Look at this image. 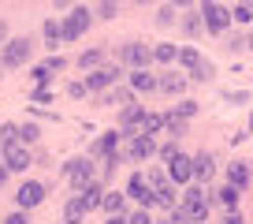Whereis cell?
<instances>
[{
	"label": "cell",
	"instance_id": "1",
	"mask_svg": "<svg viewBox=\"0 0 253 224\" xmlns=\"http://www.w3.org/2000/svg\"><path fill=\"white\" fill-rule=\"evenodd\" d=\"M182 213L190 217V224H205L209 221V198L201 194V187L186 191V198H182Z\"/></svg>",
	"mask_w": 253,
	"mask_h": 224
},
{
	"label": "cell",
	"instance_id": "2",
	"mask_svg": "<svg viewBox=\"0 0 253 224\" xmlns=\"http://www.w3.org/2000/svg\"><path fill=\"white\" fill-rule=\"evenodd\" d=\"M201 19H205V26L212 34H220V30H227L231 26V8H223V4H212V0H205V4H201Z\"/></svg>",
	"mask_w": 253,
	"mask_h": 224
},
{
	"label": "cell",
	"instance_id": "3",
	"mask_svg": "<svg viewBox=\"0 0 253 224\" xmlns=\"http://www.w3.org/2000/svg\"><path fill=\"white\" fill-rule=\"evenodd\" d=\"M126 194L138 202L142 209H149V206H157V194H153V187H149V179L142 176V172H134V176L126 179Z\"/></svg>",
	"mask_w": 253,
	"mask_h": 224
},
{
	"label": "cell",
	"instance_id": "4",
	"mask_svg": "<svg viewBox=\"0 0 253 224\" xmlns=\"http://www.w3.org/2000/svg\"><path fill=\"white\" fill-rule=\"evenodd\" d=\"M30 38H11L8 45H4V67H23L26 60H30Z\"/></svg>",
	"mask_w": 253,
	"mask_h": 224
},
{
	"label": "cell",
	"instance_id": "5",
	"mask_svg": "<svg viewBox=\"0 0 253 224\" xmlns=\"http://www.w3.org/2000/svg\"><path fill=\"white\" fill-rule=\"evenodd\" d=\"M89 8H75L71 15L63 19V41H79L82 34H86V26H89Z\"/></svg>",
	"mask_w": 253,
	"mask_h": 224
},
{
	"label": "cell",
	"instance_id": "6",
	"mask_svg": "<svg viewBox=\"0 0 253 224\" xmlns=\"http://www.w3.org/2000/svg\"><path fill=\"white\" fill-rule=\"evenodd\" d=\"M15 202H19V209H34V206H41L45 202V183H38V179H30V183H23L19 187V194H15Z\"/></svg>",
	"mask_w": 253,
	"mask_h": 224
},
{
	"label": "cell",
	"instance_id": "7",
	"mask_svg": "<svg viewBox=\"0 0 253 224\" xmlns=\"http://www.w3.org/2000/svg\"><path fill=\"white\" fill-rule=\"evenodd\" d=\"M123 60L134 67V71H145V64L153 60V49L142 45V41H130V45H123Z\"/></svg>",
	"mask_w": 253,
	"mask_h": 224
},
{
	"label": "cell",
	"instance_id": "8",
	"mask_svg": "<svg viewBox=\"0 0 253 224\" xmlns=\"http://www.w3.org/2000/svg\"><path fill=\"white\" fill-rule=\"evenodd\" d=\"M4 165H8V172H23V168H30V150H26L23 142L4 146Z\"/></svg>",
	"mask_w": 253,
	"mask_h": 224
},
{
	"label": "cell",
	"instance_id": "9",
	"mask_svg": "<svg viewBox=\"0 0 253 224\" xmlns=\"http://www.w3.org/2000/svg\"><path fill=\"white\" fill-rule=\"evenodd\" d=\"M67 176H71V183L79 187V191H86V187H93V165H89V161H71V165H67Z\"/></svg>",
	"mask_w": 253,
	"mask_h": 224
},
{
	"label": "cell",
	"instance_id": "10",
	"mask_svg": "<svg viewBox=\"0 0 253 224\" xmlns=\"http://www.w3.org/2000/svg\"><path fill=\"white\" fill-rule=\"evenodd\" d=\"M157 153V142H153V135H130V146H126V157L130 161H145Z\"/></svg>",
	"mask_w": 253,
	"mask_h": 224
},
{
	"label": "cell",
	"instance_id": "11",
	"mask_svg": "<svg viewBox=\"0 0 253 224\" xmlns=\"http://www.w3.org/2000/svg\"><path fill=\"white\" fill-rule=\"evenodd\" d=\"M145 116H149V112H145L142 105H126L123 116H119V123H123V131H134V135H142V131H145Z\"/></svg>",
	"mask_w": 253,
	"mask_h": 224
},
{
	"label": "cell",
	"instance_id": "12",
	"mask_svg": "<svg viewBox=\"0 0 253 224\" xmlns=\"http://www.w3.org/2000/svg\"><path fill=\"white\" fill-rule=\"evenodd\" d=\"M116 79H119L116 64H112V67H97V71L86 79V90H108V86H116Z\"/></svg>",
	"mask_w": 253,
	"mask_h": 224
},
{
	"label": "cell",
	"instance_id": "13",
	"mask_svg": "<svg viewBox=\"0 0 253 224\" xmlns=\"http://www.w3.org/2000/svg\"><path fill=\"white\" fill-rule=\"evenodd\" d=\"M168 172H171V183H186V179H194V157L179 153V157L168 165Z\"/></svg>",
	"mask_w": 253,
	"mask_h": 224
},
{
	"label": "cell",
	"instance_id": "14",
	"mask_svg": "<svg viewBox=\"0 0 253 224\" xmlns=\"http://www.w3.org/2000/svg\"><path fill=\"white\" fill-rule=\"evenodd\" d=\"M216 176V165H212V153H198L194 157V179H201V183H209V179Z\"/></svg>",
	"mask_w": 253,
	"mask_h": 224
},
{
	"label": "cell",
	"instance_id": "15",
	"mask_svg": "<svg viewBox=\"0 0 253 224\" xmlns=\"http://www.w3.org/2000/svg\"><path fill=\"white\" fill-rule=\"evenodd\" d=\"M227 183H231V187H238V191L250 183V165H246V161H235V165L227 168Z\"/></svg>",
	"mask_w": 253,
	"mask_h": 224
},
{
	"label": "cell",
	"instance_id": "16",
	"mask_svg": "<svg viewBox=\"0 0 253 224\" xmlns=\"http://www.w3.org/2000/svg\"><path fill=\"white\" fill-rule=\"evenodd\" d=\"M238 198H242V191H238V187H231V183H223L220 191H216V202H220V206L227 209V213H235Z\"/></svg>",
	"mask_w": 253,
	"mask_h": 224
},
{
	"label": "cell",
	"instance_id": "17",
	"mask_svg": "<svg viewBox=\"0 0 253 224\" xmlns=\"http://www.w3.org/2000/svg\"><path fill=\"white\" fill-rule=\"evenodd\" d=\"M130 86H134L138 94H149V90H160V79L149 75V71H134L130 75Z\"/></svg>",
	"mask_w": 253,
	"mask_h": 224
},
{
	"label": "cell",
	"instance_id": "18",
	"mask_svg": "<svg viewBox=\"0 0 253 224\" xmlns=\"http://www.w3.org/2000/svg\"><path fill=\"white\" fill-rule=\"evenodd\" d=\"M116 150H119V135H116V131H108V135H104V138H101V142H97V146H93V153H101V157H104V161H112V157H119V153H116Z\"/></svg>",
	"mask_w": 253,
	"mask_h": 224
},
{
	"label": "cell",
	"instance_id": "19",
	"mask_svg": "<svg viewBox=\"0 0 253 224\" xmlns=\"http://www.w3.org/2000/svg\"><path fill=\"white\" fill-rule=\"evenodd\" d=\"M86 213H89L86 202H82V198H71V202H67V209H63V221H67V224H79Z\"/></svg>",
	"mask_w": 253,
	"mask_h": 224
},
{
	"label": "cell",
	"instance_id": "20",
	"mask_svg": "<svg viewBox=\"0 0 253 224\" xmlns=\"http://www.w3.org/2000/svg\"><path fill=\"white\" fill-rule=\"evenodd\" d=\"M79 198L86 202V209H97V206H104V187H101V183H93V187H86Z\"/></svg>",
	"mask_w": 253,
	"mask_h": 224
},
{
	"label": "cell",
	"instance_id": "21",
	"mask_svg": "<svg viewBox=\"0 0 253 224\" xmlns=\"http://www.w3.org/2000/svg\"><path fill=\"white\" fill-rule=\"evenodd\" d=\"M60 67H63V60H60V56H52V60H45V64L34 67V79H38V82H48V75L60 71Z\"/></svg>",
	"mask_w": 253,
	"mask_h": 224
},
{
	"label": "cell",
	"instance_id": "22",
	"mask_svg": "<svg viewBox=\"0 0 253 224\" xmlns=\"http://www.w3.org/2000/svg\"><path fill=\"white\" fill-rule=\"evenodd\" d=\"M179 53H182V49H175V45H157V49H153V60H157V64H175Z\"/></svg>",
	"mask_w": 253,
	"mask_h": 224
},
{
	"label": "cell",
	"instance_id": "23",
	"mask_svg": "<svg viewBox=\"0 0 253 224\" xmlns=\"http://www.w3.org/2000/svg\"><path fill=\"white\" fill-rule=\"evenodd\" d=\"M160 90H164V94H182V90H186V79H182V75H164V79H160Z\"/></svg>",
	"mask_w": 253,
	"mask_h": 224
},
{
	"label": "cell",
	"instance_id": "24",
	"mask_svg": "<svg viewBox=\"0 0 253 224\" xmlns=\"http://www.w3.org/2000/svg\"><path fill=\"white\" fill-rule=\"evenodd\" d=\"M104 209H108L112 217H119L123 213V194L119 191H104Z\"/></svg>",
	"mask_w": 253,
	"mask_h": 224
},
{
	"label": "cell",
	"instance_id": "25",
	"mask_svg": "<svg viewBox=\"0 0 253 224\" xmlns=\"http://www.w3.org/2000/svg\"><path fill=\"white\" fill-rule=\"evenodd\" d=\"M201 60H205V56H201L198 49H182V53H179V64H182V67H190V71H198Z\"/></svg>",
	"mask_w": 253,
	"mask_h": 224
},
{
	"label": "cell",
	"instance_id": "26",
	"mask_svg": "<svg viewBox=\"0 0 253 224\" xmlns=\"http://www.w3.org/2000/svg\"><path fill=\"white\" fill-rule=\"evenodd\" d=\"M164 127L171 131L175 138H179V135H186V120H182V116H175V112H168V116H164Z\"/></svg>",
	"mask_w": 253,
	"mask_h": 224
},
{
	"label": "cell",
	"instance_id": "27",
	"mask_svg": "<svg viewBox=\"0 0 253 224\" xmlns=\"http://www.w3.org/2000/svg\"><path fill=\"white\" fill-rule=\"evenodd\" d=\"M41 30H45V38H48V45H56V41L63 38V26L56 23V19H45V26H41Z\"/></svg>",
	"mask_w": 253,
	"mask_h": 224
},
{
	"label": "cell",
	"instance_id": "28",
	"mask_svg": "<svg viewBox=\"0 0 253 224\" xmlns=\"http://www.w3.org/2000/svg\"><path fill=\"white\" fill-rule=\"evenodd\" d=\"M112 101H116V105H126V101H130V90H119V86H112L108 94H104V105H112Z\"/></svg>",
	"mask_w": 253,
	"mask_h": 224
},
{
	"label": "cell",
	"instance_id": "29",
	"mask_svg": "<svg viewBox=\"0 0 253 224\" xmlns=\"http://www.w3.org/2000/svg\"><path fill=\"white\" fill-rule=\"evenodd\" d=\"M19 135H23V131L15 127V123H4V127H0V138H4V146H11V142H19Z\"/></svg>",
	"mask_w": 253,
	"mask_h": 224
},
{
	"label": "cell",
	"instance_id": "30",
	"mask_svg": "<svg viewBox=\"0 0 253 224\" xmlns=\"http://www.w3.org/2000/svg\"><path fill=\"white\" fill-rule=\"evenodd\" d=\"M231 15H235V23H250V19H253V8H250V4H235V8H231Z\"/></svg>",
	"mask_w": 253,
	"mask_h": 224
},
{
	"label": "cell",
	"instance_id": "31",
	"mask_svg": "<svg viewBox=\"0 0 253 224\" xmlns=\"http://www.w3.org/2000/svg\"><path fill=\"white\" fill-rule=\"evenodd\" d=\"M160 127H164V116H153V112H149V116H145V131H142V135H157Z\"/></svg>",
	"mask_w": 253,
	"mask_h": 224
},
{
	"label": "cell",
	"instance_id": "32",
	"mask_svg": "<svg viewBox=\"0 0 253 224\" xmlns=\"http://www.w3.org/2000/svg\"><path fill=\"white\" fill-rule=\"evenodd\" d=\"M79 64H82V67H97V64H101V49H89V53H82Z\"/></svg>",
	"mask_w": 253,
	"mask_h": 224
},
{
	"label": "cell",
	"instance_id": "33",
	"mask_svg": "<svg viewBox=\"0 0 253 224\" xmlns=\"http://www.w3.org/2000/svg\"><path fill=\"white\" fill-rule=\"evenodd\" d=\"M194 112H198V105H194V101H179V105H175V116H182V120H190Z\"/></svg>",
	"mask_w": 253,
	"mask_h": 224
},
{
	"label": "cell",
	"instance_id": "34",
	"mask_svg": "<svg viewBox=\"0 0 253 224\" xmlns=\"http://www.w3.org/2000/svg\"><path fill=\"white\" fill-rule=\"evenodd\" d=\"M164 224H190V217L182 213V206H179V209H171V213H168V221H164Z\"/></svg>",
	"mask_w": 253,
	"mask_h": 224
},
{
	"label": "cell",
	"instance_id": "35",
	"mask_svg": "<svg viewBox=\"0 0 253 224\" xmlns=\"http://www.w3.org/2000/svg\"><path fill=\"white\" fill-rule=\"evenodd\" d=\"M190 75H194V79H212V64H209V60H201L198 71H190Z\"/></svg>",
	"mask_w": 253,
	"mask_h": 224
},
{
	"label": "cell",
	"instance_id": "36",
	"mask_svg": "<svg viewBox=\"0 0 253 224\" xmlns=\"http://www.w3.org/2000/svg\"><path fill=\"white\" fill-rule=\"evenodd\" d=\"M175 19V11H171V4H164V8L157 11V23H171Z\"/></svg>",
	"mask_w": 253,
	"mask_h": 224
},
{
	"label": "cell",
	"instance_id": "37",
	"mask_svg": "<svg viewBox=\"0 0 253 224\" xmlns=\"http://www.w3.org/2000/svg\"><path fill=\"white\" fill-rule=\"evenodd\" d=\"M160 157H164V161H168V165H171V161H175V157H179V146H164V150H160Z\"/></svg>",
	"mask_w": 253,
	"mask_h": 224
},
{
	"label": "cell",
	"instance_id": "38",
	"mask_svg": "<svg viewBox=\"0 0 253 224\" xmlns=\"http://www.w3.org/2000/svg\"><path fill=\"white\" fill-rule=\"evenodd\" d=\"M34 138H38V127H34V123H26V127H23V142H34Z\"/></svg>",
	"mask_w": 253,
	"mask_h": 224
},
{
	"label": "cell",
	"instance_id": "39",
	"mask_svg": "<svg viewBox=\"0 0 253 224\" xmlns=\"http://www.w3.org/2000/svg\"><path fill=\"white\" fill-rule=\"evenodd\" d=\"M130 224H153V221H149V213H145V209H138V213L130 217Z\"/></svg>",
	"mask_w": 253,
	"mask_h": 224
},
{
	"label": "cell",
	"instance_id": "40",
	"mask_svg": "<svg viewBox=\"0 0 253 224\" xmlns=\"http://www.w3.org/2000/svg\"><path fill=\"white\" fill-rule=\"evenodd\" d=\"M4 224H30V221H26V213H23V209H19V213H11L8 221H4Z\"/></svg>",
	"mask_w": 253,
	"mask_h": 224
},
{
	"label": "cell",
	"instance_id": "41",
	"mask_svg": "<svg viewBox=\"0 0 253 224\" xmlns=\"http://www.w3.org/2000/svg\"><path fill=\"white\" fill-rule=\"evenodd\" d=\"M97 11H101V19H112V15H116V4H101Z\"/></svg>",
	"mask_w": 253,
	"mask_h": 224
},
{
	"label": "cell",
	"instance_id": "42",
	"mask_svg": "<svg viewBox=\"0 0 253 224\" xmlns=\"http://www.w3.org/2000/svg\"><path fill=\"white\" fill-rule=\"evenodd\" d=\"M220 224H242V217H238V213H223Z\"/></svg>",
	"mask_w": 253,
	"mask_h": 224
},
{
	"label": "cell",
	"instance_id": "43",
	"mask_svg": "<svg viewBox=\"0 0 253 224\" xmlns=\"http://www.w3.org/2000/svg\"><path fill=\"white\" fill-rule=\"evenodd\" d=\"M4 179H8V165H0V187H4Z\"/></svg>",
	"mask_w": 253,
	"mask_h": 224
},
{
	"label": "cell",
	"instance_id": "44",
	"mask_svg": "<svg viewBox=\"0 0 253 224\" xmlns=\"http://www.w3.org/2000/svg\"><path fill=\"white\" fill-rule=\"evenodd\" d=\"M108 224H130V221H123V217H108Z\"/></svg>",
	"mask_w": 253,
	"mask_h": 224
},
{
	"label": "cell",
	"instance_id": "45",
	"mask_svg": "<svg viewBox=\"0 0 253 224\" xmlns=\"http://www.w3.org/2000/svg\"><path fill=\"white\" fill-rule=\"evenodd\" d=\"M4 38H8V26H4V19H0V41H4Z\"/></svg>",
	"mask_w": 253,
	"mask_h": 224
},
{
	"label": "cell",
	"instance_id": "46",
	"mask_svg": "<svg viewBox=\"0 0 253 224\" xmlns=\"http://www.w3.org/2000/svg\"><path fill=\"white\" fill-rule=\"evenodd\" d=\"M250 127H253V116H250Z\"/></svg>",
	"mask_w": 253,
	"mask_h": 224
},
{
	"label": "cell",
	"instance_id": "47",
	"mask_svg": "<svg viewBox=\"0 0 253 224\" xmlns=\"http://www.w3.org/2000/svg\"><path fill=\"white\" fill-rule=\"evenodd\" d=\"M250 49H253V38H250Z\"/></svg>",
	"mask_w": 253,
	"mask_h": 224
}]
</instances>
